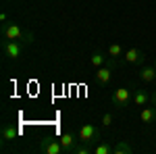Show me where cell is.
<instances>
[{
    "mask_svg": "<svg viewBox=\"0 0 156 154\" xmlns=\"http://www.w3.org/2000/svg\"><path fill=\"white\" fill-rule=\"evenodd\" d=\"M77 138L81 144H87V146H96L100 142V127H96L94 123H83L79 131H77Z\"/></svg>",
    "mask_w": 156,
    "mask_h": 154,
    "instance_id": "cell-1",
    "label": "cell"
},
{
    "mask_svg": "<svg viewBox=\"0 0 156 154\" xmlns=\"http://www.w3.org/2000/svg\"><path fill=\"white\" fill-rule=\"evenodd\" d=\"M29 46L25 40H2V52H4V56L6 59H21V54H23V50Z\"/></svg>",
    "mask_w": 156,
    "mask_h": 154,
    "instance_id": "cell-2",
    "label": "cell"
},
{
    "mask_svg": "<svg viewBox=\"0 0 156 154\" xmlns=\"http://www.w3.org/2000/svg\"><path fill=\"white\" fill-rule=\"evenodd\" d=\"M117 67V59H110L106 65H102V67H98L96 73H94V79H96L98 85H106L110 79H112V69Z\"/></svg>",
    "mask_w": 156,
    "mask_h": 154,
    "instance_id": "cell-3",
    "label": "cell"
},
{
    "mask_svg": "<svg viewBox=\"0 0 156 154\" xmlns=\"http://www.w3.org/2000/svg\"><path fill=\"white\" fill-rule=\"evenodd\" d=\"M112 106L117 108H125L129 106V102L133 100V90H129V88H117L115 92H112Z\"/></svg>",
    "mask_w": 156,
    "mask_h": 154,
    "instance_id": "cell-4",
    "label": "cell"
},
{
    "mask_svg": "<svg viewBox=\"0 0 156 154\" xmlns=\"http://www.w3.org/2000/svg\"><path fill=\"white\" fill-rule=\"evenodd\" d=\"M25 34L23 27L19 23H12V21H4L2 23V38L4 40H25Z\"/></svg>",
    "mask_w": 156,
    "mask_h": 154,
    "instance_id": "cell-5",
    "label": "cell"
},
{
    "mask_svg": "<svg viewBox=\"0 0 156 154\" xmlns=\"http://www.w3.org/2000/svg\"><path fill=\"white\" fill-rule=\"evenodd\" d=\"M40 152H44V154H65V150H62L60 140H54V138H44V140L40 142Z\"/></svg>",
    "mask_w": 156,
    "mask_h": 154,
    "instance_id": "cell-6",
    "label": "cell"
},
{
    "mask_svg": "<svg viewBox=\"0 0 156 154\" xmlns=\"http://www.w3.org/2000/svg\"><path fill=\"white\" fill-rule=\"evenodd\" d=\"M58 140H60V144H62V150H65V152H69V154H71L73 148L79 144V138H77V133H75V131H65Z\"/></svg>",
    "mask_w": 156,
    "mask_h": 154,
    "instance_id": "cell-7",
    "label": "cell"
},
{
    "mask_svg": "<svg viewBox=\"0 0 156 154\" xmlns=\"http://www.w3.org/2000/svg\"><path fill=\"white\" fill-rule=\"evenodd\" d=\"M123 60L129 63V65H140V63H144V60H146V54H144L142 48H129V50H125Z\"/></svg>",
    "mask_w": 156,
    "mask_h": 154,
    "instance_id": "cell-8",
    "label": "cell"
},
{
    "mask_svg": "<svg viewBox=\"0 0 156 154\" xmlns=\"http://www.w3.org/2000/svg\"><path fill=\"white\" fill-rule=\"evenodd\" d=\"M150 92H146V90H133V104L135 106H140V108H144L148 102H150Z\"/></svg>",
    "mask_w": 156,
    "mask_h": 154,
    "instance_id": "cell-9",
    "label": "cell"
},
{
    "mask_svg": "<svg viewBox=\"0 0 156 154\" xmlns=\"http://www.w3.org/2000/svg\"><path fill=\"white\" fill-rule=\"evenodd\" d=\"M140 119H142V123H146V125H148V123H154L156 121V106L154 104H152V106L146 104V106L140 110Z\"/></svg>",
    "mask_w": 156,
    "mask_h": 154,
    "instance_id": "cell-10",
    "label": "cell"
},
{
    "mask_svg": "<svg viewBox=\"0 0 156 154\" xmlns=\"http://www.w3.org/2000/svg\"><path fill=\"white\" fill-rule=\"evenodd\" d=\"M154 77H156V60H154V65H148V67H144L140 71V79L144 83H152Z\"/></svg>",
    "mask_w": 156,
    "mask_h": 154,
    "instance_id": "cell-11",
    "label": "cell"
},
{
    "mask_svg": "<svg viewBox=\"0 0 156 154\" xmlns=\"http://www.w3.org/2000/svg\"><path fill=\"white\" fill-rule=\"evenodd\" d=\"M108 60H110V56H106L104 52H100V50H96L92 56H90V65L94 67V69H98V67H102V65H106Z\"/></svg>",
    "mask_w": 156,
    "mask_h": 154,
    "instance_id": "cell-12",
    "label": "cell"
},
{
    "mask_svg": "<svg viewBox=\"0 0 156 154\" xmlns=\"http://www.w3.org/2000/svg\"><path fill=\"white\" fill-rule=\"evenodd\" d=\"M131 152H133V146L123 142V140H117L112 144V154H131Z\"/></svg>",
    "mask_w": 156,
    "mask_h": 154,
    "instance_id": "cell-13",
    "label": "cell"
},
{
    "mask_svg": "<svg viewBox=\"0 0 156 154\" xmlns=\"http://www.w3.org/2000/svg\"><path fill=\"white\" fill-rule=\"evenodd\" d=\"M17 138H19V129H17L15 125H4V127H2V140L12 142V140H17Z\"/></svg>",
    "mask_w": 156,
    "mask_h": 154,
    "instance_id": "cell-14",
    "label": "cell"
},
{
    "mask_svg": "<svg viewBox=\"0 0 156 154\" xmlns=\"http://www.w3.org/2000/svg\"><path fill=\"white\" fill-rule=\"evenodd\" d=\"M94 154H112V144L100 140V142L94 146Z\"/></svg>",
    "mask_w": 156,
    "mask_h": 154,
    "instance_id": "cell-15",
    "label": "cell"
},
{
    "mask_svg": "<svg viewBox=\"0 0 156 154\" xmlns=\"http://www.w3.org/2000/svg\"><path fill=\"white\" fill-rule=\"evenodd\" d=\"M106 54L110 56V59H121L125 52H123V46L115 42V44H110V46H108V52H106Z\"/></svg>",
    "mask_w": 156,
    "mask_h": 154,
    "instance_id": "cell-16",
    "label": "cell"
},
{
    "mask_svg": "<svg viewBox=\"0 0 156 154\" xmlns=\"http://www.w3.org/2000/svg\"><path fill=\"white\" fill-rule=\"evenodd\" d=\"M100 123H102V127H110V125H112V113H106Z\"/></svg>",
    "mask_w": 156,
    "mask_h": 154,
    "instance_id": "cell-17",
    "label": "cell"
},
{
    "mask_svg": "<svg viewBox=\"0 0 156 154\" xmlns=\"http://www.w3.org/2000/svg\"><path fill=\"white\" fill-rule=\"evenodd\" d=\"M150 102H152V104H154V106H156V90H154V92H152V96H150Z\"/></svg>",
    "mask_w": 156,
    "mask_h": 154,
    "instance_id": "cell-18",
    "label": "cell"
},
{
    "mask_svg": "<svg viewBox=\"0 0 156 154\" xmlns=\"http://www.w3.org/2000/svg\"><path fill=\"white\" fill-rule=\"evenodd\" d=\"M152 83H154V88H156V77H154V81H152Z\"/></svg>",
    "mask_w": 156,
    "mask_h": 154,
    "instance_id": "cell-19",
    "label": "cell"
}]
</instances>
